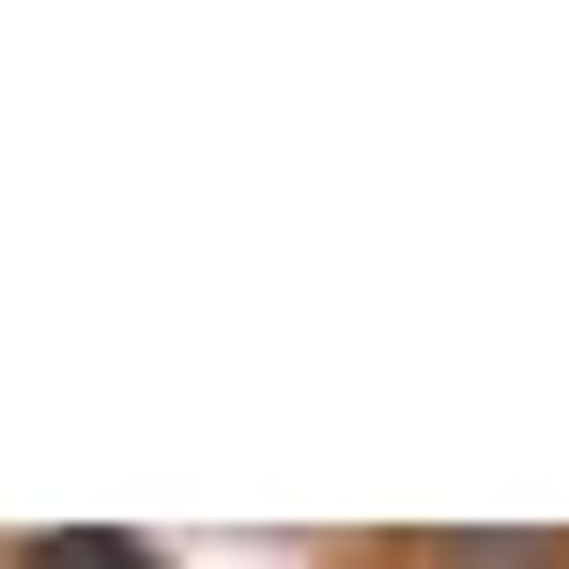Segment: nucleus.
I'll return each mask as SVG.
<instances>
[{
	"label": "nucleus",
	"mask_w": 569,
	"mask_h": 569,
	"mask_svg": "<svg viewBox=\"0 0 569 569\" xmlns=\"http://www.w3.org/2000/svg\"><path fill=\"white\" fill-rule=\"evenodd\" d=\"M0 569H170L154 539H123V523H47V539H16Z\"/></svg>",
	"instance_id": "1"
}]
</instances>
